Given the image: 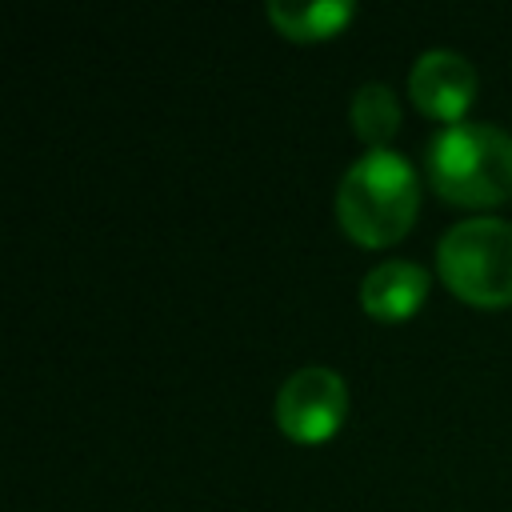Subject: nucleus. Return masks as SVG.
<instances>
[{
  "label": "nucleus",
  "instance_id": "nucleus-1",
  "mask_svg": "<svg viewBox=\"0 0 512 512\" xmlns=\"http://www.w3.org/2000/svg\"><path fill=\"white\" fill-rule=\"evenodd\" d=\"M420 212V180L404 152L368 148L336 184V220L364 248H384L408 236Z\"/></svg>",
  "mask_w": 512,
  "mask_h": 512
},
{
  "label": "nucleus",
  "instance_id": "nucleus-2",
  "mask_svg": "<svg viewBox=\"0 0 512 512\" xmlns=\"http://www.w3.org/2000/svg\"><path fill=\"white\" fill-rule=\"evenodd\" d=\"M428 184L460 208H492L512 196V136L488 120L444 124L424 152Z\"/></svg>",
  "mask_w": 512,
  "mask_h": 512
},
{
  "label": "nucleus",
  "instance_id": "nucleus-3",
  "mask_svg": "<svg viewBox=\"0 0 512 512\" xmlns=\"http://www.w3.org/2000/svg\"><path fill=\"white\" fill-rule=\"evenodd\" d=\"M436 272L464 304H512V224L496 216L452 224L436 244Z\"/></svg>",
  "mask_w": 512,
  "mask_h": 512
},
{
  "label": "nucleus",
  "instance_id": "nucleus-4",
  "mask_svg": "<svg viewBox=\"0 0 512 512\" xmlns=\"http://www.w3.org/2000/svg\"><path fill=\"white\" fill-rule=\"evenodd\" d=\"M348 416V384L328 364L296 368L276 392V428L296 444H324Z\"/></svg>",
  "mask_w": 512,
  "mask_h": 512
},
{
  "label": "nucleus",
  "instance_id": "nucleus-5",
  "mask_svg": "<svg viewBox=\"0 0 512 512\" xmlns=\"http://www.w3.org/2000/svg\"><path fill=\"white\" fill-rule=\"evenodd\" d=\"M480 88V76L472 68L468 56L452 52V48H428L416 56L412 72H408V96L412 104L440 120V124H460L464 112L472 108Z\"/></svg>",
  "mask_w": 512,
  "mask_h": 512
},
{
  "label": "nucleus",
  "instance_id": "nucleus-6",
  "mask_svg": "<svg viewBox=\"0 0 512 512\" xmlns=\"http://www.w3.org/2000/svg\"><path fill=\"white\" fill-rule=\"evenodd\" d=\"M428 288H432V276H428L424 264H416V260H380L360 280V304L372 320L400 324L428 300Z\"/></svg>",
  "mask_w": 512,
  "mask_h": 512
},
{
  "label": "nucleus",
  "instance_id": "nucleus-7",
  "mask_svg": "<svg viewBox=\"0 0 512 512\" xmlns=\"http://www.w3.org/2000/svg\"><path fill=\"white\" fill-rule=\"evenodd\" d=\"M352 16V0H268V20L288 40H328Z\"/></svg>",
  "mask_w": 512,
  "mask_h": 512
},
{
  "label": "nucleus",
  "instance_id": "nucleus-8",
  "mask_svg": "<svg viewBox=\"0 0 512 512\" xmlns=\"http://www.w3.org/2000/svg\"><path fill=\"white\" fill-rule=\"evenodd\" d=\"M348 120H352V132L368 144V148H388V140L396 136L400 128V100L388 84L380 80H368L352 92V104H348Z\"/></svg>",
  "mask_w": 512,
  "mask_h": 512
}]
</instances>
